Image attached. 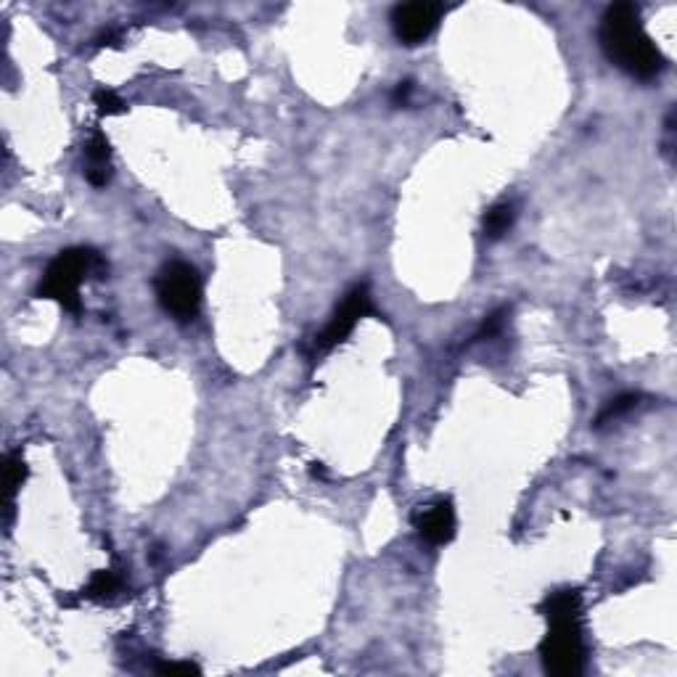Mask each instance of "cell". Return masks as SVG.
<instances>
[{
	"label": "cell",
	"mask_w": 677,
	"mask_h": 677,
	"mask_svg": "<svg viewBox=\"0 0 677 677\" xmlns=\"http://www.w3.org/2000/svg\"><path fill=\"white\" fill-rule=\"evenodd\" d=\"M548 619V635L540 643V659L548 675L577 677L585 670L580 590H556L540 603Z\"/></svg>",
	"instance_id": "obj_1"
},
{
	"label": "cell",
	"mask_w": 677,
	"mask_h": 677,
	"mask_svg": "<svg viewBox=\"0 0 677 677\" xmlns=\"http://www.w3.org/2000/svg\"><path fill=\"white\" fill-rule=\"evenodd\" d=\"M601 48L622 72L638 80H651L664 69V56L640 24V11L633 3H614L603 14Z\"/></svg>",
	"instance_id": "obj_2"
},
{
	"label": "cell",
	"mask_w": 677,
	"mask_h": 677,
	"mask_svg": "<svg viewBox=\"0 0 677 677\" xmlns=\"http://www.w3.org/2000/svg\"><path fill=\"white\" fill-rule=\"evenodd\" d=\"M104 257L88 246H75L56 254V260L45 268L43 281H40L38 297L59 302L67 313H80V286L88 276L106 273Z\"/></svg>",
	"instance_id": "obj_3"
},
{
	"label": "cell",
	"mask_w": 677,
	"mask_h": 677,
	"mask_svg": "<svg viewBox=\"0 0 677 677\" xmlns=\"http://www.w3.org/2000/svg\"><path fill=\"white\" fill-rule=\"evenodd\" d=\"M159 305L178 320H194L201 307V281L188 262H167L157 276Z\"/></svg>",
	"instance_id": "obj_4"
},
{
	"label": "cell",
	"mask_w": 677,
	"mask_h": 677,
	"mask_svg": "<svg viewBox=\"0 0 677 677\" xmlns=\"http://www.w3.org/2000/svg\"><path fill=\"white\" fill-rule=\"evenodd\" d=\"M373 313V305H371V291H368V286H355L352 291H347L344 294V299L339 302V307H336V313L331 315V320H328V326L323 328V334L315 339V344H318V350H334L336 344H342L347 336L352 334V328L358 326L360 318H365V315Z\"/></svg>",
	"instance_id": "obj_5"
},
{
	"label": "cell",
	"mask_w": 677,
	"mask_h": 677,
	"mask_svg": "<svg viewBox=\"0 0 677 677\" xmlns=\"http://www.w3.org/2000/svg\"><path fill=\"white\" fill-rule=\"evenodd\" d=\"M439 22V6L434 3H405L392 11V30L405 45L424 43Z\"/></svg>",
	"instance_id": "obj_6"
},
{
	"label": "cell",
	"mask_w": 677,
	"mask_h": 677,
	"mask_svg": "<svg viewBox=\"0 0 677 677\" xmlns=\"http://www.w3.org/2000/svg\"><path fill=\"white\" fill-rule=\"evenodd\" d=\"M418 535L424 537L426 543L445 545L455 535V508L450 500H437L429 506H421L416 514Z\"/></svg>",
	"instance_id": "obj_7"
},
{
	"label": "cell",
	"mask_w": 677,
	"mask_h": 677,
	"mask_svg": "<svg viewBox=\"0 0 677 677\" xmlns=\"http://www.w3.org/2000/svg\"><path fill=\"white\" fill-rule=\"evenodd\" d=\"M85 154H88V167H85V175H88V180L96 188L106 186V183H109V157H112L106 135H101V133L93 135Z\"/></svg>",
	"instance_id": "obj_8"
},
{
	"label": "cell",
	"mask_w": 677,
	"mask_h": 677,
	"mask_svg": "<svg viewBox=\"0 0 677 677\" xmlns=\"http://www.w3.org/2000/svg\"><path fill=\"white\" fill-rule=\"evenodd\" d=\"M27 479V463L19 453H11L6 461V524H11V516H14V498L19 487Z\"/></svg>",
	"instance_id": "obj_9"
},
{
	"label": "cell",
	"mask_w": 677,
	"mask_h": 677,
	"mask_svg": "<svg viewBox=\"0 0 677 677\" xmlns=\"http://www.w3.org/2000/svg\"><path fill=\"white\" fill-rule=\"evenodd\" d=\"M120 590H122L120 574L112 572V569H101V572H96L90 577L88 588H85L82 596L90 598V601H109V598L117 596Z\"/></svg>",
	"instance_id": "obj_10"
},
{
	"label": "cell",
	"mask_w": 677,
	"mask_h": 677,
	"mask_svg": "<svg viewBox=\"0 0 677 677\" xmlns=\"http://www.w3.org/2000/svg\"><path fill=\"white\" fill-rule=\"evenodd\" d=\"M514 204H495V207L484 215V236L487 239H503L508 231H511V225H514Z\"/></svg>",
	"instance_id": "obj_11"
},
{
	"label": "cell",
	"mask_w": 677,
	"mask_h": 677,
	"mask_svg": "<svg viewBox=\"0 0 677 677\" xmlns=\"http://www.w3.org/2000/svg\"><path fill=\"white\" fill-rule=\"evenodd\" d=\"M96 106L98 114H104V117H114V114L125 112V101L117 93H112V90H98Z\"/></svg>",
	"instance_id": "obj_12"
},
{
	"label": "cell",
	"mask_w": 677,
	"mask_h": 677,
	"mask_svg": "<svg viewBox=\"0 0 677 677\" xmlns=\"http://www.w3.org/2000/svg\"><path fill=\"white\" fill-rule=\"evenodd\" d=\"M635 402H638V397L635 395H622V397H617V400H611L609 405H606V410L598 416V424H606V421H611V418H617V416H622V413H627V410H633Z\"/></svg>",
	"instance_id": "obj_13"
},
{
	"label": "cell",
	"mask_w": 677,
	"mask_h": 677,
	"mask_svg": "<svg viewBox=\"0 0 677 677\" xmlns=\"http://www.w3.org/2000/svg\"><path fill=\"white\" fill-rule=\"evenodd\" d=\"M157 672H162V675H199V667L191 662H167V664H159Z\"/></svg>",
	"instance_id": "obj_14"
}]
</instances>
